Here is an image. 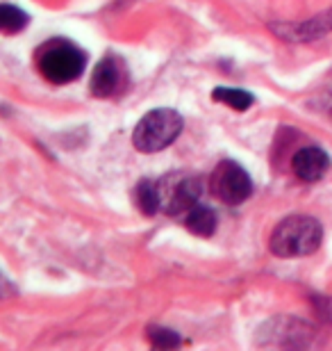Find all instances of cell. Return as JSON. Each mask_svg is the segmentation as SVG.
I'll return each instance as SVG.
<instances>
[{
  "instance_id": "6da1fadb",
  "label": "cell",
  "mask_w": 332,
  "mask_h": 351,
  "mask_svg": "<svg viewBox=\"0 0 332 351\" xmlns=\"http://www.w3.org/2000/svg\"><path fill=\"white\" fill-rule=\"evenodd\" d=\"M323 228L319 219L307 215H294L282 219L271 233L268 247L280 258H298L309 256L321 247Z\"/></svg>"
},
{
  "instance_id": "7a4b0ae2",
  "label": "cell",
  "mask_w": 332,
  "mask_h": 351,
  "mask_svg": "<svg viewBox=\"0 0 332 351\" xmlns=\"http://www.w3.org/2000/svg\"><path fill=\"white\" fill-rule=\"evenodd\" d=\"M182 128H185V121H182V117L175 110L168 108L151 110L137 123V128H134L132 144L141 153H159L168 149L180 137Z\"/></svg>"
},
{
  "instance_id": "3957f363",
  "label": "cell",
  "mask_w": 332,
  "mask_h": 351,
  "mask_svg": "<svg viewBox=\"0 0 332 351\" xmlns=\"http://www.w3.org/2000/svg\"><path fill=\"white\" fill-rule=\"evenodd\" d=\"M84 66H87V55L73 44H55L39 58L41 75L55 85L77 80L84 73Z\"/></svg>"
},
{
  "instance_id": "277c9868",
  "label": "cell",
  "mask_w": 332,
  "mask_h": 351,
  "mask_svg": "<svg viewBox=\"0 0 332 351\" xmlns=\"http://www.w3.org/2000/svg\"><path fill=\"white\" fill-rule=\"evenodd\" d=\"M157 194H159V210H164L166 215H180L192 210L199 203L203 194V182L196 176H166L157 182Z\"/></svg>"
},
{
  "instance_id": "5b68a950",
  "label": "cell",
  "mask_w": 332,
  "mask_h": 351,
  "mask_svg": "<svg viewBox=\"0 0 332 351\" xmlns=\"http://www.w3.org/2000/svg\"><path fill=\"white\" fill-rule=\"evenodd\" d=\"M212 194L218 201L228 203V206H239L253 194V180L246 173L242 165L232 162V160H223L216 165V169L212 171L209 178Z\"/></svg>"
},
{
  "instance_id": "8992f818",
  "label": "cell",
  "mask_w": 332,
  "mask_h": 351,
  "mask_svg": "<svg viewBox=\"0 0 332 351\" xmlns=\"http://www.w3.org/2000/svg\"><path fill=\"white\" fill-rule=\"evenodd\" d=\"M271 30L278 37L287 41H312L319 39L323 34L332 32V10L326 14H319L316 19L303 21V23H278L271 25Z\"/></svg>"
},
{
  "instance_id": "52a82bcc",
  "label": "cell",
  "mask_w": 332,
  "mask_h": 351,
  "mask_svg": "<svg viewBox=\"0 0 332 351\" xmlns=\"http://www.w3.org/2000/svg\"><path fill=\"white\" fill-rule=\"evenodd\" d=\"M123 85V64L116 58H105L96 64L91 73L89 89L96 98L114 96Z\"/></svg>"
},
{
  "instance_id": "ba28073f",
  "label": "cell",
  "mask_w": 332,
  "mask_h": 351,
  "mask_svg": "<svg viewBox=\"0 0 332 351\" xmlns=\"http://www.w3.org/2000/svg\"><path fill=\"white\" fill-rule=\"evenodd\" d=\"M292 169L301 180H305V182L321 180L323 176H326V171L330 169V158L326 151L319 149V146H305V149H301L294 156Z\"/></svg>"
},
{
  "instance_id": "9c48e42d",
  "label": "cell",
  "mask_w": 332,
  "mask_h": 351,
  "mask_svg": "<svg viewBox=\"0 0 332 351\" xmlns=\"http://www.w3.org/2000/svg\"><path fill=\"white\" fill-rule=\"evenodd\" d=\"M185 226L199 237H209L216 230V213L207 206H196L192 210H187V219Z\"/></svg>"
},
{
  "instance_id": "30bf717a",
  "label": "cell",
  "mask_w": 332,
  "mask_h": 351,
  "mask_svg": "<svg viewBox=\"0 0 332 351\" xmlns=\"http://www.w3.org/2000/svg\"><path fill=\"white\" fill-rule=\"evenodd\" d=\"M212 98L218 103L230 105V108L237 110V112H246L253 103H255V98H253L251 91L232 89V87H216L214 91H212Z\"/></svg>"
},
{
  "instance_id": "8fae6325",
  "label": "cell",
  "mask_w": 332,
  "mask_h": 351,
  "mask_svg": "<svg viewBox=\"0 0 332 351\" xmlns=\"http://www.w3.org/2000/svg\"><path fill=\"white\" fill-rule=\"evenodd\" d=\"M30 23V16L21 10L16 5H0V32L5 34H14V32H21L23 27Z\"/></svg>"
},
{
  "instance_id": "7c38bea8",
  "label": "cell",
  "mask_w": 332,
  "mask_h": 351,
  "mask_svg": "<svg viewBox=\"0 0 332 351\" xmlns=\"http://www.w3.org/2000/svg\"><path fill=\"white\" fill-rule=\"evenodd\" d=\"M137 206L144 215L159 213V194H157V182L153 180H141L137 185Z\"/></svg>"
},
{
  "instance_id": "4fadbf2b",
  "label": "cell",
  "mask_w": 332,
  "mask_h": 351,
  "mask_svg": "<svg viewBox=\"0 0 332 351\" xmlns=\"http://www.w3.org/2000/svg\"><path fill=\"white\" fill-rule=\"evenodd\" d=\"M148 340H151V345L157 349H175L182 345L180 335L164 326H148Z\"/></svg>"
},
{
  "instance_id": "5bb4252c",
  "label": "cell",
  "mask_w": 332,
  "mask_h": 351,
  "mask_svg": "<svg viewBox=\"0 0 332 351\" xmlns=\"http://www.w3.org/2000/svg\"><path fill=\"white\" fill-rule=\"evenodd\" d=\"M316 105H319L321 110L332 112V75L326 80V85H323L319 98H316Z\"/></svg>"
},
{
  "instance_id": "9a60e30c",
  "label": "cell",
  "mask_w": 332,
  "mask_h": 351,
  "mask_svg": "<svg viewBox=\"0 0 332 351\" xmlns=\"http://www.w3.org/2000/svg\"><path fill=\"white\" fill-rule=\"evenodd\" d=\"M14 294H16V287H14L10 283V278L0 271V299H10V297H14Z\"/></svg>"
}]
</instances>
